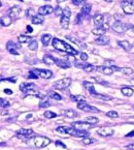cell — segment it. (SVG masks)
<instances>
[{
	"instance_id": "91938a15",
	"label": "cell",
	"mask_w": 134,
	"mask_h": 150,
	"mask_svg": "<svg viewBox=\"0 0 134 150\" xmlns=\"http://www.w3.org/2000/svg\"><path fill=\"white\" fill-rule=\"evenodd\" d=\"M64 1H66V0H57L58 3H61V2H64Z\"/></svg>"
},
{
	"instance_id": "83f0119b",
	"label": "cell",
	"mask_w": 134,
	"mask_h": 150,
	"mask_svg": "<svg viewBox=\"0 0 134 150\" xmlns=\"http://www.w3.org/2000/svg\"><path fill=\"white\" fill-rule=\"evenodd\" d=\"M52 40H53V38H52L51 34H43V35L41 36V42L44 47L48 46L50 42H52Z\"/></svg>"
},
{
	"instance_id": "ba28073f",
	"label": "cell",
	"mask_w": 134,
	"mask_h": 150,
	"mask_svg": "<svg viewBox=\"0 0 134 150\" xmlns=\"http://www.w3.org/2000/svg\"><path fill=\"white\" fill-rule=\"evenodd\" d=\"M77 108H79V110L83 111V112H90V113H99V112H100V111H99L97 108H95V107L86 104V102L77 103Z\"/></svg>"
},
{
	"instance_id": "680465c9",
	"label": "cell",
	"mask_w": 134,
	"mask_h": 150,
	"mask_svg": "<svg viewBox=\"0 0 134 150\" xmlns=\"http://www.w3.org/2000/svg\"><path fill=\"white\" fill-rule=\"evenodd\" d=\"M130 83H131V84L134 86V78H133V79H131V80H130Z\"/></svg>"
},
{
	"instance_id": "f5cc1de1",
	"label": "cell",
	"mask_w": 134,
	"mask_h": 150,
	"mask_svg": "<svg viewBox=\"0 0 134 150\" xmlns=\"http://www.w3.org/2000/svg\"><path fill=\"white\" fill-rule=\"evenodd\" d=\"M4 93H6V94L11 95V94H13V90H11V89L6 88V89H4Z\"/></svg>"
},
{
	"instance_id": "8fae6325",
	"label": "cell",
	"mask_w": 134,
	"mask_h": 150,
	"mask_svg": "<svg viewBox=\"0 0 134 150\" xmlns=\"http://www.w3.org/2000/svg\"><path fill=\"white\" fill-rule=\"evenodd\" d=\"M21 13H22V8H21L20 6H18V5H15V6L11 7L8 11V16L11 17V19L13 20H18L19 18H20L21 16Z\"/></svg>"
},
{
	"instance_id": "4fadbf2b",
	"label": "cell",
	"mask_w": 134,
	"mask_h": 150,
	"mask_svg": "<svg viewBox=\"0 0 134 150\" xmlns=\"http://www.w3.org/2000/svg\"><path fill=\"white\" fill-rule=\"evenodd\" d=\"M6 50L8 51V53L13 54V55H19V47L17 44H15L13 42H7L6 44Z\"/></svg>"
},
{
	"instance_id": "f546056e",
	"label": "cell",
	"mask_w": 134,
	"mask_h": 150,
	"mask_svg": "<svg viewBox=\"0 0 134 150\" xmlns=\"http://www.w3.org/2000/svg\"><path fill=\"white\" fill-rule=\"evenodd\" d=\"M121 92L123 95H125V96H132L134 93V90L132 88H130V87H123V88L121 89Z\"/></svg>"
},
{
	"instance_id": "3957f363",
	"label": "cell",
	"mask_w": 134,
	"mask_h": 150,
	"mask_svg": "<svg viewBox=\"0 0 134 150\" xmlns=\"http://www.w3.org/2000/svg\"><path fill=\"white\" fill-rule=\"evenodd\" d=\"M70 16H71V11L69 9V7L63 8V13H62V16H61V20H60V24H61V27L63 29H67L69 27Z\"/></svg>"
},
{
	"instance_id": "52a82bcc",
	"label": "cell",
	"mask_w": 134,
	"mask_h": 150,
	"mask_svg": "<svg viewBox=\"0 0 134 150\" xmlns=\"http://www.w3.org/2000/svg\"><path fill=\"white\" fill-rule=\"evenodd\" d=\"M97 134L101 137H112L114 135V129L109 126H102L97 129Z\"/></svg>"
},
{
	"instance_id": "7c38bea8",
	"label": "cell",
	"mask_w": 134,
	"mask_h": 150,
	"mask_svg": "<svg viewBox=\"0 0 134 150\" xmlns=\"http://www.w3.org/2000/svg\"><path fill=\"white\" fill-rule=\"evenodd\" d=\"M33 71L38 76V77L42 78V79H51L53 77V71L50 69H33Z\"/></svg>"
},
{
	"instance_id": "94428289",
	"label": "cell",
	"mask_w": 134,
	"mask_h": 150,
	"mask_svg": "<svg viewBox=\"0 0 134 150\" xmlns=\"http://www.w3.org/2000/svg\"><path fill=\"white\" fill-rule=\"evenodd\" d=\"M104 1H105V2H108V3H110V2H112V1H114V0H104Z\"/></svg>"
},
{
	"instance_id": "836d02e7",
	"label": "cell",
	"mask_w": 134,
	"mask_h": 150,
	"mask_svg": "<svg viewBox=\"0 0 134 150\" xmlns=\"http://www.w3.org/2000/svg\"><path fill=\"white\" fill-rule=\"evenodd\" d=\"M70 98L72 99L73 102H76V103L86 102V97L83 96V95H71Z\"/></svg>"
},
{
	"instance_id": "bcb514c9",
	"label": "cell",
	"mask_w": 134,
	"mask_h": 150,
	"mask_svg": "<svg viewBox=\"0 0 134 150\" xmlns=\"http://www.w3.org/2000/svg\"><path fill=\"white\" fill-rule=\"evenodd\" d=\"M54 11H55V15L57 16V17H61L62 13H63V9H62L60 6H57L56 8H54Z\"/></svg>"
},
{
	"instance_id": "8992f818",
	"label": "cell",
	"mask_w": 134,
	"mask_h": 150,
	"mask_svg": "<svg viewBox=\"0 0 134 150\" xmlns=\"http://www.w3.org/2000/svg\"><path fill=\"white\" fill-rule=\"evenodd\" d=\"M121 6L123 11L126 15H132L134 13V2L130 0H123L121 2Z\"/></svg>"
},
{
	"instance_id": "d6a6232c",
	"label": "cell",
	"mask_w": 134,
	"mask_h": 150,
	"mask_svg": "<svg viewBox=\"0 0 134 150\" xmlns=\"http://www.w3.org/2000/svg\"><path fill=\"white\" fill-rule=\"evenodd\" d=\"M66 38H67V40H71V42H74L75 45H77V46H79V47H83V48H85V45L83 44V42H81V40H77L76 38H74V36H71V35H67L66 36Z\"/></svg>"
},
{
	"instance_id": "2e32d148",
	"label": "cell",
	"mask_w": 134,
	"mask_h": 150,
	"mask_svg": "<svg viewBox=\"0 0 134 150\" xmlns=\"http://www.w3.org/2000/svg\"><path fill=\"white\" fill-rule=\"evenodd\" d=\"M112 69H114V71H120V73H122L125 76H130L134 73V71L131 67H118V66L112 65Z\"/></svg>"
},
{
	"instance_id": "f1b7e54d",
	"label": "cell",
	"mask_w": 134,
	"mask_h": 150,
	"mask_svg": "<svg viewBox=\"0 0 134 150\" xmlns=\"http://www.w3.org/2000/svg\"><path fill=\"white\" fill-rule=\"evenodd\" d=\"M55 60L56 58H54L53 56L51 55H44L43 56V62L46 64H48V65H53V64H55Z\"/></svg>"
},
{
	"instance_id": "d4e9b609",
	"label": "cell",
	"mask_w": 134,
	"mask_h": 150,
	"mask_svg": "<svg viewBox=\"0 0 134 150\" xmlns=\"http://www.w3.org/2000/svg\"><path fill=\"white\" fill-rule=\"evenodd\" d=\"M83 87H85V88H87V90H88L89 92H90V94L92 95V96L95 94V93H96V91H95V89H94V85H93L92 83L85 81L83 83Z\"/></svg>"
},
{
	"instance_id": "e575fe53",
	"label": "cell",
	"mask_w": 134,
	"mask_h": 150,
	"mask_svg": "<svg viewBox=\"0 0 134 150\" xmlns=\"http://www.w3.org/2000/svg\"><path fill=\"white\" fill-rule=\"evenodd\" d=\"M29 49H30L31 51H36L38 49V44H37V40H30V42H29Z\"/></svg>"
},
{
	"instance_id": "9a60e30c",
	"label": "cell",
	"mask_w": 134,
	"mask_h": 150,
	"mask_svg": "<svg viewBox=\"0 0 134 150\" xmlns=\"http://www.w3.org/2000/svg\"><path fill=\"white\" fill-rule=\"evenodd\" d=\"M96 69L98 71H100V73L104 74V75H112V74L114 73V69H112V65L108 66V65H102V66H98V67H96Z\"/></svg>"
},
{
	"instance_id": "b9f144b4",
	"label": "cell",
	"mask_w": 134,
	"mask_h": 150,
	"mask_svg": "<svg viewBox=\"0 0 134 150\" xmlns=\"http://www.w3.org/2000/svg\"><path fill=\"white\" fill-rule=\"evenodd\" d=\"M9 105L11 104H9V102H7L6 99H3L0 97V107L1 108H8Z\"/></svg>"
},
{
	"instance_id": "7dc6e473",
	"label": "cell",
	"mask_w": 134,
	"mask_h": 150,
	"mask_svg": "<svg viewBox=\"0 0 134 150\" xmlns=\"http://www.w3.org/2000/svg\"><path fill=\"white\" fill-rule=\"evenodd\" d=\"M26 16L27 17H31V18H32L33 16H35V11H34V9H32V8H29L28 11H26Z\"/></svg>"
},
{
	"instance_id": "9f6ffc18",
	"label": "cell",
	"mask_w": 134,
	"mask_h": 150,
	"mask_svg": "<svg viewBox=\"0 0 134 150\" xmlns=\"http://www.w3.org/2000/svg\"><path fill=\"white\" fill-rule=\"evenodd\" d=\"M106 64H110V65H112L114 64V61H112V60H107V61H105Z\"/></svg>"
},
{
	"instance_id": "c3c4849f",
	"label": "cell",
	"mask_w": 134,
	"mask_h": 150,
	"mask_svg": "<svg viewBox=\"0 0 134 150\" xmlns=\"http://www.w3.org/2000/svg\"><path fill=\"white\" fill-rule=\"evenodd\" d=\"M28 78H30V79H37L38 76H37V75H35V73H34V71H29Z\"/></svg>"
},
{
	"instance_id": "816d5d0a",
	"label": "cell",
	"mask_w": 134,
	"mask_h": 150,
	"mask_svg": "<svg viewBox=\"0 0 134 150\" xmlns=\"http://www.w3.org/2000/svg\"><path fill=\"white\" fill-rule=\"evenodd\" d=\"M128 31H129V32H130V33H129L130 35H131V36H134V26H132L131 28H130Z\"/></svg>"
},
{
	"instance_id": "5bb4252c",
	"label": "cell",
	"mask_w": 134,
	"mask_h": 150,
	"mask_svg": "<svg viewBox=\"0 0 134 150\" xmlns=\"http://www.w3.org/2000/svg\"><path fill=\"white\" fill-rule=\"evenodd\" d=\"M53 13H54V7L52 5H43V6H40L38 8V13L41 16L51 15Z\"/></svg>"
},
{
	"instance_id": "6f0895ef",
	"label": "cell",
	"mask_w": 134,
	"mask_h": 150,
	"mask_svg": "<svg viewBox=\"0 0 134 150\" xmlns=\"http://www.w3.org/2000/svg\"><path fill=\"white\" fill-rule=\"evenodd\" d=\"M133 136H134V130H133V132H131V134H128L126 137H133Z\"/></svg>"
},
{
	"instance_id": "db71d44e",
	"label": "cell",
	"mask_w": 134,
	"mask_h": 150,
	"mask_svg": "<svg viewBox=\"0 0 134 150\" xmlns=\"http://www.w3.org/2000/svg\"><path fill=\"white\" fill-rule=\"evenodd\" d=\"M27 31H28V32H32V31H33V29H32V27H31V26H27Z\"/></svg>"
},
{
	"instance_id": "8d00e7d4",
	"label": "cell",
	"mask_w": 134,
	"mask_h": 150,
	"mask_svg": "<svg viewBox=\"0 0 134 150\" xmlns=\"http://www.w3.org/2000/svg\"><path fill=\"white\" fill-rule=\"evenodd\" d=\"M18 40H19V42H20V44H26V42H30L31 38H29V36H27V35H23V34H22V35H19Z\"/></svg>"
},
{
	"instance_id": "9c48e42d",
	"label": "cell",
	"mask_w": 134,
	"mask_h": 150,
	"mask_svg": "<svg viewBox=\"0 0 134 150\" xmlns=\"http://www.w3.org/2000/svg\"><path fill=\"white\" fill-rule=\"evenodd\" d=\"M15 132H17V136L23 140H28L34 136V132L32 129H26V128H22Z\"/></svg>"
},
{
	"instance_id": "be15d7a7",
	"label": "cell",
	"mask_w": 134,
	"mask_h": 150,
	"mask_svg": "<svg viewBox=\"0 0 134 150\" xmlns=\"http://www.w3.org/2000/svg\"><path fill=\"white\" fill-rule=\"evenodd\" d=\"M46 1H50V0H46Z\"/></svg>"
},
{
	"instance_id": "ab89813d",
	"label": "cell",
	"mask_w": 134,
	"mask_h": 150,
	"mask_svg": "<svg viewBox=\"0 0 134 150\" xmlns=\"http://www.w3.org/2000/svg\"><path fill=\"white\" fill-rule=\"evenodd\" d=\"M48 106H51V103L48 99H41V102L39 104V108H48Z\"/></svg>"
},
{
	"instance_id": "f6af8a7d",
	"label": "cell",
	"mask_w": 134,
	"mask_h": 150,
	"mask_svg": "<svg viewBox=\"0 0 134 150\" xmlns=\"http://www.w3.org/2000/svg\"><path fill=\"white\" fill-rule=\"evenodd\" d=\"M86 3V0H72V4L76 5V6H81Z\"/></svg>"
},
{
	"instance_id": "cb8c5ba5",
	"label": "cell",
	"mask_w": 134,
	"mask_h": 150,
	"mask_svg": "<svg viewBox=\"0 0 134 150\" xmlns=\"http://www.w3.org/2000/svg\"><path fill=\"white\" fill-rule=\"evenodd\" d=\"M91 9H92V5H91L90 3H85V4L83 5V7H81V13H83L85 17H88L91 13Z\"/></svg>"
},
{
	"instance_id": "74e56055",
	"label": "cell",
	"mask_w": 134,
	"mask_h": 150,
	"mask_svg": "<svg viewBox=\"0 0 134 150\" xmlns=\"http://www.w3.org/2000/svg\"><path fill=\"white\" fill-rule=\"evenodd\" d=\"M86 121L91 124H96V123H98L99 119L97 117H95V116H89V117L86 118Z\"/></svg>"
},
{
	"instance_id": "ac0fdd59",
	"label": "cell",
	"mask_w": 134,
	"mask_h": 150,
	"mask_svg": "<svg viewBox=\"0 0 134 150\" xmlns=\"http://www.w3.org/2000/svg\"><path fill=\"white\" fill-rule=\"evenodd\" d=\"M75 65L77 66V67H79V69H83L85 71H87V73H92V71H94L95 69H96V67H95L93 64H81V63H76Z\"/></svg>"
},
{
	"instance_id": "4316f807",
	"label": "cell",
	"mask_w": 134,
	"mask_h": 150,
	"mask_svg": "<svg viewBox=\"0 0 134 150\" xmlns=\"http://www.w3.org/2000/svg\"><path fill=\"white\" fill-rule=\"evenodd\" d=\"M106 31H107V30H105V29H104L102 26H98V27H96V28L93 29V30H92V33L94 34V35L100 36V35H103V34L106 32Z\"/></svg>"
},
{
	"instance_id": "7bdbcfd3",
	"label": "cell",
	"mask_w": 134,
	"mask_h": 150,
	"mask_svg": "<svg viewBox=\"0 0 134 150\" xmlns=\"http://www.w3.org/2000/svg\"><path fill=\"white\" fill-rule=\"evenodd\" d=\"M106 116L109 118H118L119 117V114L116 111H109V112L106 113Z\"/></svg>"
},
{
	"instance_id": "6da1fadb",
	"label": "cell",
	"mask_w": 134,
	"mask_h": 150,
	"mask_svg": "<svg viewBox=\"0 0 134 150\" xmlns=\"http://www.w3.org/2000/svg\"><path fill=\"white\" fill-rule=\"evenodd\" d=\"M52 45H53V47L56 49V50H58V51H60V52H63V53L68 54V55L74 56V55H77V53H79V52H77L75 49H73L70 45L63 42V40H59V38H53V40H52Z\"/></svg>"
},
{
	"instance_id": "1f68e13d",
	"label": "cell",
	"mask_w": 134,
	"mask_h": 150,
	"mask_svg": "<svg viewBox=\"0 0 134 150\" xmlns=\"http://www.w3.org/2000/svg\"><path fill=\"white\" fill-rule=\"evenodd\" d=\"M64 115H65L66 117H68V118H74V117H77L79 116V114H77L75 111L73 110H65L64 111Z\"/></svg>"
},
{
	"instance_id": "11a10c76",
	"label": "cell",
	"mask_w": 134,
	"mask_h": 150,
	"mask_svg": "<svg viewBox=\"0 0 134 150\" xmlns=\"http://www.w3.org/2000/svg\"><path fill=\"white\" fill-rule=\"evenodd\" d=\"M126 147L129 148V149H134V144H130V145H127Z\"/></svg>"
},
{
	"instance_id": "60d3db41",
	"label": "cell",
	"mask_w": 134,
	"mask_h": 150,
	"mask_svg": "<svg viewBox=\"0 0 134 150\" xmlns=\"http://www.w3.org/2000/svg\"><path fill=\"white\" fill-rule=\"evenodd\" d=\"M85 18H86V17H85L81 13H79V15L76 16V19H75V24H81Z\"/></svg>"
},
{
	"instance_id": "d590c367",
	"label": "cell",
	"mask_w": 134,
	"mask_h": 150,
	"mask_svg": "<svg viewBox=\"0 0 134 150\" xmlns=\"http://www.w3.org/2000/svg\"><path fill=\"white\" fill-rule=\"evenodd\" d=\"M94 97H96V98L98 99H102V100H112V97L108 96V95H104V94H99V93H95L94 95H93Z\"/></svg>"
},
{
	"instance_id": "e7e4bbea",
	"label": "cell",
	"mask_w": 134,
	"mask_h": 150,
	"mask_svg": "<svg viewBox=\"0 0 134 150\" xmlns=\"http://www.w3.org/2000/svg\"><path fill=\"white\" fill-rule=\"evenodd\" d=\"M20 1H23V0H20Z\"/></svg>"
},
{
	"instance_id": "484cf974",
	"label": "cell",
	"mask_w": 134,
	"mask_h": 150,
	"mask_svg": "<svg viewBox=\"0 0 134 150\" xmlns=\"http://www.w3.org/2000/svg\"><path fill=\"white\" fill-rule=\"evenodd\" d=\"M11 22H13V19L9 16H5V17H2V18L0 19V24L4 27L9 26L11 24Z\"/></svg>"
},
{
	"instance_id": "6125c7cd",
	"label": "cell",
	"mask_w": 134,
	"mask_h": 150,
	"mask_svg": "<svg viewBox=\"0 0 134 150\" xmlns=\"http://www.w3.org/2000/svg\"><path fill=\"white\" fill-rule=\"evenodd\" d=\"M2 6V3H1V1H0V7Z\"/></svg>"
},
{
	"instance_id": "ffe728a7",
	"label": "cell",
	"mask_w": 134,
	"mask_h": 150,
	"mask_svg": "<svg viewBox=\"0 0 134 150\" xmlns=\"http://www.w3.org/2000/svg\"><path fill=\"white\" fill-rule=\"evenodd\" d=\"M118 45H119L121 48H123V50H125V51H127V52L130 51V50L133 48V45L130 42H128V40H119Z\"/></svg>"
},
{
	"instance_id": "d6986e66",
	"label": "cell",
	"mask_w": 134,
	"mask_h": 150,
	"mask_svg": "<svg viewBox=\"0 0 134 150\" xmlns=\"http://www.w3.org/2000/svg\"><path fill=\"white\" fill-rule=\"evenodd\" d=\"M55 64H57L59 67H61V69H69V67H71L70 62L67 61V60H64V59H58V58H56Z\"/></svg>"
},
{
	"instance_id": "603a6c76",
	"label": "cell",
	"mask_w": 134,
	"mask_h": 150,
	"mask_svg": "<svg viewBox=\"0 0 134 150\" xmlns=\"http://www.w3.org/2000/svg\"><path fill=\"white\" fill-rule=\"evenodd\" d=\"M31 21H32V24H34V25H40V24H42V23L44 22V19H43V17H42L41 15H35V16H33L32 17V19H31Z\"/></svg>"
},
{
	"instance_id": "5b68a950",
	"label": "cell",
	"mask_w": 134,
	"mask_h": 150,
	"mask_svg": "<svg viewBox=\"0 0 134 150\" xmlns=\"http://www.w3.org/2000/svg\"><path fill=\"white\" fill-rule=\"evenodd\" d=\"M71 82H72V80H71L70 78H63V79L58 80L57 82H55L54 87H55L56 89H59V90H64V89L68 88V87L70 86Z\"/></svg>"
},
{
	"instance_id": "4dcf8cb0",
	"label": "cell",
	"mask_w": 134,
	"mask_h": 150,
	"mask_svg": "<svg viewBox=\"0 0 134 150\" xmlns=\"http://www.w3.org/2000/svg\"><path fill=\"white\" fill-rule=\"evenodd\" d=\"M96 142H97L96 139H94V138H89V136H88V137L83 138L81 143H83V145H92V144H95Z\"/></svg>"
},
{
	"instance_id": "277c9868",
	"label": "cell",
	"mask_w": 134,
	"mask_h": 150,
	"mask_svg": "<svg viewBox=\"0 0 134 150\" xmlns=\"http://www.w3.org/2000/svg\"><path fill=\"white\" fill-rule=\"evenodd\" d=\"M51 139H48L43 136H35L33 138V143L37 148H44L51 144Z\"/></svg>"
},
{
	"instance_id": "7a4b0ae2",
	"label": "cell",
	"mask_w": 134,
	"mask_h": 150,
	"mask_svg": "<svg viewBox=\"0 0 134 150\" xmlns=\"http://www.w3.org/2000/svg\"><path fill=\"white\" fill-rule=\"evenodd\" d=\"M133 25L130 24H126V23H123L121 21H116L114 24L112 25V29L116 33H119V34H122V33H125L129 30Z\"/></svg>"
},
{
	"instance_id": "30bf717a",
	"label": "cell",
	"mask_w": 134,
	"mask_h": 150,
	"mask_svg": "<svg viewBox=\"0 0 134 150\" xmlns=\"http://www.w3.org/2000/svg\"><path fill=\"white\" fill-rule=\"evenodd\" d=\"M94 126V124H91V123H88V122H81V121H77V122H73L72 123V127L76 128V129H79V130H89Z\"/></svg>"
},
{
	"instance_id": "ee69618b",
	"label": "cell",
	"mask_w": 134,
	"mask_h": 150,
	"mask_svg": "<svg viewBox=\"0 0 134 150\" xmlns=\"http://www.w3.org/2000/svg\"><path fill=\"white\" fill-rule=\"evenodd\" d=\"M50 96L52 97V98L56 99V100H61L62 99V96L60 94H58L57 92H54V91H52L51 93H50Z\"/></svg>"
},
{
	"instance_id": "f35d334b",
	"label": "cell",
	"mask_w": 134,
	"mask_h": 150,
	"mask_svg": "<svg viewBox=\"0 0 134 150\" xmlns=\"http://www.w3.org/2000/svg\"><path fill=\"white\" fill-rule=\"evenodd\" d=\"M43 115H44V117L48 118V119H52V118L57 117V114L54 113V112H52V111H46Z\"/></svg>"
},
{
	"instance_id": "44dd1931",
	"label": "cell",
	"mask_w": 134,
	"mask_h": 150,
	"mask_svg": "<svg viewBox=\"0 0 134 150\" xmlns=\"http://www.w3.org/2000/svg\"><path fill=\"white\" fill-rule=\"evenodd\" d=\"M34 88H35V85L33 84V83H22L20 85V90L23 93H26L30 89H34Z\"/></svg>"
},
{
	"instance_id": "681fc988",
	"label": "cell",
	"mask_w": 134,
	"mask_h": 150,
	"mask_svg": "<svg viewBox=\"0 0 134 150\" xmlns=\"http://www.w3.org/2000/svg\"><path fill=\"white\" fill-rule=\"evenodd\" d=\"M55 144H56V146H57V147L66 148V145H65V144H63L62 142H60V141H56V142H55Z\"/></svg>"
},
{
	"instance_id": "e0dca14e",
	"label": "cell",
	"mask_w": 134,
	"mask_h": 150,
	"mask_svg": "<svg viewBox=\"0 0 134 150\" xmlns=\"http://www.w3.org/2000/svg\"><path fill=\"white\" fill-rule=\"evenodd\" d=\"M95 44L96 45H99V46H106V45L109 44V38L108 36H105L103 35H100L98 38L95 40Z\"/></svg>"
},
{
	"instance_id": "f907efd6",
	"label": "cell",
	"mask_w": 134,
	"mask_h": 150,
	"mask_svg": "<svg viewBox=\"0 0 134 150\" xmlns=\"http://www.w3.org/2000/svg\"><path fill=\"white\" fill-rule=\"evenodd\" d=\"M81 59L83 60V61H87V59H88V55H87L86 53H81Z\"/></svg>"
},
{
	"instance_id": "7402d4cb",
	"label": "cell",
	"mask_w": 134,
	"mask_h": 150,
	"mask_svg": "<svg viewBox=\"0 0 134 150\" xmlns=\"http://www.w3.org/2000/svg\"><path fill=\"white\" fill-rule=\"evenodd\" d=\"M104 21H105V17H104L103 15H101V13L96 15L94 17V24L96 25V27L101 26V25L104 23Z\"/></svg>"
}]
</instances>
